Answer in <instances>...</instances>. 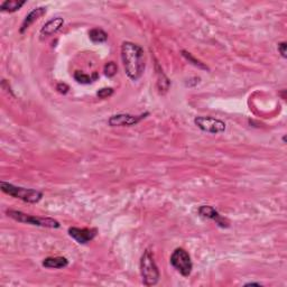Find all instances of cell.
<instances>
[{"instance_id": "cell-6", "label": "cell", "mask_w": 287, "mask_h": 287, "mask_svg": "<svg viewBox=\"0 0 287 287\" xmlns=\"http://www.w3.org/2000/svg\"><path fill=\"white\" fill-rule=\"evenodd\" d=\"M194 124L199 129L204 133L217 135L226 132V122L217 118L212 117H196L194 119Z\"/></svg>"}, {"instance_id": "cell-12", "label": "cell", "mask_w": 287, "mask_h": 287, "mask_svg": "<svg viewBox=\"0 0 287 287\" xmlns=\"http://www.w3.org/2000/svg\"><path fill=\"white\" fill-rule=\"evenodd\" d=\"M42 265L45 268H54V269H61L69 266V260L65 257H47L43 260Z\"/></svg>"}, {"instance_id": "cell-4", "label": "cell", "mask_w": 287, "mask_h": 287, "mask_svg": "<svg viewBox=\"0 0 287 287\" xmlns=\"http://www.w3.org/2000/svg\"><path fill=\"white\" fill-rule=\"evenodd\" d=\"M6 214L9 218L20 223H27V225L36 226V227H43V228H50V229H58L61 225L57 220L52 218H39L35 215L26 214L21 211L17 210H7Z\"/></svg>"}, {"instance_id": "cell-15", "label": "cell", "mask_w": 287, "mask_h": 287, "mask_svg": "<svg viewBox=\"0 0 287 287\" xmlns=\"http://www.w3.org/2000/svg\"><path fill=\"white\" fill-rule=\"evenodd\" d=\"M74 79H76L77 82H79V83L81 84H90L92 83L93 81L98 79V74H96V72L92 74L91 76H88V74H85L83 72H81V71H76L73 74Z\"/></svg>"}, {"instance_id": "cell-11", "label": "cell", "mask_w": 287, "mask_h": 287, "mask_svg": "<svg viewBox=\"0 0 287 287\" xmlns=\"http://www.w3.org/2000/svg\"><path fill=\"white\" fill-rule=\"evenodd\" d=\"M46 13H47L46 7H37V8L33 9L23 20V24H21L20 29H19L20 34H24V33L31 27V25L34 24L36 20H38L40 17H43Z\"/></svg>"}, {"instance_id": "cell-8", "label": "cell", "mask_w": 287, "mask_h": 287, "mask_svg": "<svg viewBox=\"0 0 287 287\" xmlns=\"http://www.w3.org/2000/svg\"><path fill=\"white\" fill-rule=\"evenodd\" d=\"M68 232L71 238H73L77 244L87 245L92 241L98 234V229L96 228H77V227H71Z\"/></svg>"}, {"instance_id": "cell-9", "label": "cell", "mask_w": 287, "mask_h": 287, "mask_svg": "<svg viewBox=\"0 0 287 287\" xmlns=\"http://www.w3.org/2000/svg\"><path fill=\"white\" fill-rule=\"evenodd\" d=\"M197 212H199L201 217L213 220V221H215V223H217L219 227H221V228H229L230 223L228 220L225 217H222L214 208H212L210 206H201Z\"/></svg>"}, {"instance_id": "cell-1", "label": "cell", "mask_w": 287, "mask_h": 287, "mask_svg": "<svg viewBox=\"0 0 287 287\" xmlns=\"http://www.w3.org/2000/svg\"><path fill=\"white\" fill-rule=\"evenodd\" d=\"M121 61L127 77L138 81L145 71V52L143 47L133 42H124L121 45Z\"/></svg>"}, {"instance_id": "cell-22", "label": "cell", "mask_w": 287, "mask_h": 287, "mask_svg": "<svg viewBox=\"0 0 287 287\" xmlns=\"http://www.w3.org/2000/svg\"><path fill=\"white\" fill-rule=\"evenodd\" d=\"M245 286H262L260 283H247V284H245Z\"/></svg>"}, {"instance_id": "cell-3", "label": "cell", "mask_w": 287, "mask_h": 287, "mask_svg": "<svg viewBox=\"0 0 287 287\" xmlns=\"http://www.w3.org/2000/svg\"><path fill=\"white\" fill-rule=\"evenodd\" d=\"M0 189L7 195L13 196L15 199H19L26 203H38L43 197V193L35 189H26L21 186H16L7 182H0Z\"/></svg>"}, {"instance_id": "cell-13", "label": "cell", "mask_w": 287, "mask_h": 287, "mask_svg": "<svg viewBox=\"0 0 287 287\" xmlns=\"http://www.w3.org/2000/svg\"><path fill=\"white\" fill-rule=\"evenodd\" d=\"M26 3L25 0H6L0 3V10L3 13H15Z\"/></svg>"}, {"instance_id": "cell-16", "label": "cell", "mask_w": 287, "mask_h": 287, "mask_svg": "<svg viewBox=\"0 0 287 287\" xmlns=\"http://www.w3.org/2000/svg\"><path fill=\"white\" fill-rule=\"evenodd\" d=\"M156 69H157V71H158V72H157V76H158L157 84H158L159 92H161V93H165V92H167L169 90H167L165 85H164V82H165V83L169 84V85L171 84V82H170L169 79H167V77L165 76V74H164L163 70L159 69V65L158 64H156Z\"/></svg>"}, {"instance_id": "cell-17", "label": "cell", "mask_w": 287, "mask_h": 287, "mask_svg": "<svg viewBox=\"0 0 287 287\" xmlns=\"http://www.w3.org/2000/svg\"><path fill=\"white\" fill-rule=\"evenodd\" d=\"M182 55H183V57L186 59H188L189 63H191V64L196 66V68L202 69V70H209V68H208V66L206 64H204V63H202L201 61H199V59H197V58H195L191 53H190V52H188V51H182Z\"/></svg>"}, {"instance_id": "cell-21", "label": "cell", "mask_w": 287, "mask_h": 287, "mask_svg": "<svg viewBox=\"0 0 287 287\" xmlns=\"http://www.w3.org/2000/svg\"><path fill=\"white\" fill-rule=\"evenodd\" d=\"M57 90L58 93H61V95H66L70 90V87L66 83H58L57 85Z\"/></svg>"}, {"instance_id": "cell-20", "label": "cell", "mask_w": 287, "mask_h": 287, "mask_svg": "<svg viewBox=\"0 0 287 287\" xmlns=\"http://www.w3.org/2000/svg\"><path fill=\"white\" fill-rule=\"evenodd\" d=\"M277 50L279 52V54L282 55L283 58H286L287 57V44H286V42L278 43Z\"/></svg>"}, {"instance_id": "cell-5", "label": "cell", "mask_w": 287, "mask_h": 287, "mask_svg": "<svg viewBox=\"0 0 287 287\" xmlns=\"http://www.w3.org/2000/svg\"><path fill=\"white\" fill-rule=\"evenodd\" d=\"M170 263L178 273L184 277H189L192 273L193 263L190 253L183 248H176L172 252L170 258Z\"/></svg>"}, {"instance_id": "cell-10", "label": "cell", "mask_w": 287, "mask_h": 287, "mask_svg": "<svg viewBox=\"0 0 287 287\" xmlns=\"http://www.w3.org/2000/svg\"><path fill=\"white\" fill-rule=\"evenodd\" d=\"M63 25H64V19H63L62 17L52 18L47 23L44 24L42 29H40V37L45 38V37H50L52 35L57 34L59 29L62 28Z\"/></svg>"}, {"instance_id": "cell-2", "label": "cell", "mask_w": 287, "mask_h": 287, "mask_svg": "<svg viewBox=\"0 0 287 287\" xmlns=\"http://www.w3.org/2000/svg\"><path fill=\"white\" fill-rule=\"evenodd\" d=\"M140 274L145 286H155L159 282L161 273L150 249H146L140 258Z\"/></svg>"}, {"instance_id": "cell-14", "label": "cell", "mask_w": 287, "mask_h": 287, "mask_svg": "<svg viewBox=\"0 0 287 287\" xmlns=\"http://www.w3.org/2000/svg\"><path fill=\"white\" fill-rule=\"evenodd\" d=\"M89 38L91 39V42L96 43V44L104 43L108 40V34L103 31L102 28L96 27V28H92L91 31L89 32Z\"/></svg>"}, {"instance_id": "cell-7", "label": "cell", "mask_w": 287, "mask_h": 287, "mask_svg": "<svg viewBox=\"0 0 287 287\" xmlns=\"http://www.w3.org/2000/svg\"><path fill=\"white\" fill-rule=\"evenodd\" d=\"M150 115V113L141 114L139 115H129V114H119L111 115L108 120V124L110 127H132L139 124L141 120Z\"/></svg>"}, {"instance_id": "cell-18", "label": "cell", "mask_w": 287, "mask_h": 287, "mask_svg": "<svg viewBox=\"0 0 287 287\" xmlns=\"http://www.w3.org/2000/svg\"><path fill=\"white\" fill-rule=\"evenodd\" d=\"M103 72H104V76H106V77H113L118 72V66L115 62H108L107 64L104 65Z\"/></svg>"}, {"instance_id": "cell-19", "label": "cell", "mask_w": 287, "mask_h": 287, "mask_svg": "<svg viewBox=\"0 0 287 287\" xmlns=\"http://www.w3.org/2000/svg\"><path fill=\"white\" fill-rule=\"evenodd\" d=\"M114 95V89L113 88H102L96 92V96H99L100 99H107Z\"/></svg>"}]
</instances>
